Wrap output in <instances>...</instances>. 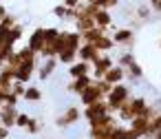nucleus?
I'll list each match as a JSON object with an SVG mask.
<instances>
[{
    "mask_svg": "<svg viewBox=\"0 0 161 139\" xmlns=\"http://www.w3.org/2000/svg\"><path fill=\"white\" fill-rule=\"evenodd\" d=\"M99 99H104V95H102V91L97 88V84H95V80H93V84H91L88 88H84V93L80 95V104H82V106H88V104H95V102H99Z\"/></svg>",
    "mask_w": 161,
    "mask_h": 139,
    "instance_id": "nucleus-15",
    "label": "nucleus"
},
{
    "mask_svg": "<svg viewBox=\"0 0 161 139\" xmlns=\"http://www.w3.org/2000/svg\"><path fill=\"white\" fill-rule=\"evenodd\" d=\"M3 36L7 38V42H9V44H14V47H16V44L25 38V25H20V22H18V25H16L9 33H3Z\"/></svg>",
    "mask_w": 161,
    "mask_h": 139,
    "instance_id": "nucleus-24",
    "label": "nucleus"
},
{
    "mask_svg": "<svg viewBox=\"0 0 161 139\" xmlns=\"http://www.w3.org/2000/svg\"><path fill=\"white\" fill-rule=\"evenodd\" d=\"M58 58H47V60H42L40 64H38V69H36V75L42 80V82H47V80H51L53 77V73H55V69H58Z\"/></svg>",
    "mask_w": 161,
    "mask_h": 139,
    "instance_id": "nucleus-8",
    "label": "nucleus"
},
{
    "mask_svg": "<svg viewBox=\"0 0 161 139\" xmlns=\"http://www.w3.org/2000/svg\"><path fill=\"white\" fill-rule=\"evenodd\" d=\"M95 84H97V88L102 91V95H104V99H106V95L113 91V84H110V82H106V80H95Z\"/></svg>",
    "mask_w": 161,
    "mask_h": 139,
    "instance_id": "nucleus-30",
    "label": "nucleus"
},
{
    "mask_svg": "<svg viewBox=\"0 0 161 139\" xmlns=\"http://www.w3.org/2000/svg\"><path fill=\"white\" fill-rule=\"evenodd\" d=\"M159 49H161V38H159Z\"/></svg>",
    "mask_w": 161,
    "mask_h": 139,
    "instance_id": "nucleus-36",
    "label": "nucleus"
},
{
    "mask_svg": "<svg viewBox=\"0 0 161 139\" xmlns=\"http://www.w3.org/2000/svg\"><path fill=\"white\" fill-rule=\"evenodd\" d=\"M128 126L141 137V139H146V135H148V128H150V119L148 117H132L130 121H128Z\"/></svg>",
    "mask_w": 161,
    "mask_h": 139,
    "instance_id": "nucleus-17",
    "label": "nucleus"
},
{
    "mask_svg": "<svg viewBox=\"0 0 161 139\" xmlns=\"http://www.w3.org/2000/svg\"><path fill=\"white\" fill-rule=\"evenodd\" d=\"M9 137H11V128H7V126L0 124V139H9Z\"/></svg>",
    "mask_w": 161,
    "mask_h": 139,
    "instance_id": "nucleus-34",
    "label": "nucleus"
},
{
    "mask_svg": "<svg viewBox=\"0 0 161 139\" xmlns=\"http://www.w3.org/2000/svg\"><path fill=\"white\" fill-rule=\"evenodd\" d=\"M102 80H106V82H110V84L115 86V84H119V82H126V73H124V69H121L119 64H113V66L106 71V75H104Z\"/></svg>",
    "mask_w": 161,
    "mask_h": 139,
    "instance_id": "nucleus-18",
    "label": "nucleus"
},
{
    "mask_svg": "<svg viewBox=\"0 0 161 139\" xmlns=\"http://www.w3.org/2000/svg\"><path fill=\"white\" fill-rule=\"evenodd\" d=\"M80 119H82V108L77 104H71V106H66L62 110V115H58L55 126L58 128H71V126L80 124Z\"/></svg>",
    "mask_w": 161,
    "mask_h": 139,
    "instance_id": "nucleus-4",
    "label": "nucleus"
},
{
    "mask_svg": "<svg viewBox=\"0 0 161 139\" xmlns=\"http://www.w3.org/2000/svg\"><path fill=\"white\" fill-rule=\"evenodd\" d=\"M18 113H20L18 106H7V104H3V106H0V124L7 126V128H16Z\"/></svg>",
    "mask_w": 161,
    "mask_h": 139,
    "instance_id": "nucleus-10",
    "label": "nucleus"
},
{
    "mask_svg": "<svg viewBox=\"0 0 161 139\" xmlns=\"http://www.w3.org/2000/svg\"><path fill=\"white\" fill-rule=\"evenodd\" d=\"M124 73H126V80L130 82V86L139 84V82L143 80V75H146V71H143V66L137 62V58H135L130 64H126V66H124Z\"/></svg>",
    "mask_w": 161,
    "mask_h": 139,
    "instance_id": "nucleus-9",
    "label": "nucleus"
},
{
    "mask_svg": "<svg viewBox=\"0 0 161 139\" xmlns=\"http://www.w3.org/2000/svg\"><path fill=\"white\" fill-rule=\"evenodd\" d=\"M99 55H102V51H97L95 44H91V42H82V47L77 49V60L88 62V64H93Z\"/></svg>",
    "mask_w": 161,
    "mask_h": 139,
    "instance_id": "nucleus-12",
    "label": "nucleus"
},
{
    "mask_svg": "<svg viewBox=\"0 0 161 139\" xmlns=\"http://www.w3.org/2000/svg\"><path fill=\"white\" fill-rule=\"evenodd\" d=\"M152 16H154V11H152V7H150L148 3H141V5H137V7H135V18H137L141 25L150 22V20H152Z\"/></svg>",
    "mask_w": 161,
    "mask_h": 139,
    "instance_id": "nucleus-19",
    "label": "nucleus"
},
{
    "mask_svg": "<svg viewBox=\"0 0 161 139\" xmlns=\"http://www.w3.org/2000/svg\"><path fill=\"white\" fill-rule=\"evenodd\" d=\"M42 130H44V124H42V119H38V117H31L29 126L25 128V132H27V135H31V137H38Z\"/></svg>",
    "mask_w": 161,
    "mask_h": 139,
    "instance_id": "nucleus-26",
    "label": "nucleus"
},
{
    "mask_svg": "<svg viewBox=\"0 0 161 139\" xmlns=\"http://www.w3.org/2000/svg\"><path fill=\"white\" fill-rule=\"evenodd\" d=\"M40 60H31V62H22L18 69H16V80L22 82V84H29L36 75V69H38Z\"/></svg>",
    "mask_w": 161,
    "mask_h": 139,
    "instance_id": "nucleus-7",
    "label": "nucleus"
},
{
    "mask_svg": "<svg viewBox=\"0 0 161 139\" xmlns=\"http://www.w3.org/2000/svg\"><path fill=\"white\" fill-rule=\"evenodd\" d=\"M115 47H121L124 51H132L135 44H137V31H132L130 27H119L110 33Z\"/></svg>",
    "mask_w": 161,
    "mask_h": 139,
    "instance_id": "nucleus-3",
    "label": "nucleus"
},
{
    "mask_svg": "<svg viewBox=\"0 0 161 139\" xmlns=\"http://www.w3.org/2000/svg\"><path fill=\"white\" fill-rule=\"evenodd\" d=\"M95 3L99 5V9H106V11H113L119 7V0H95Z\"/></svg>",
    "mask_w": 161,
    "mask_h": 139,
    "instance_id": "nucleus-29",
    "label": "nucleus"
},
{
    "mask_svg": "<svg viewBox=\"0 0 161 139\" xmlns=\"http://www.w3.org/2000/svg\"><path fill=\"white\" fill-rule=\"evenodd\" d=\"M51 14H53L58 20H71V22L75 20V9H69V7H64L62 3L55 5V7L51 9Z\"/></svg>",
    "mask_w": 161,
    "mask_h": 139,
    "instance_id": "nucleus-20",
    "label": "nucleus"
},
{
    "mask_svg": "<svg viewBox=\"0 0 161 139\" xmlns=\"http://www.w3.org/2000/svg\"><path fill=\"white\" fill-rule=\"evenodd\" d=\"M27 86H29V84H22V82H18V80H16V82H14V86H11V93H16V95L22 99V95H25V88H27Z\"/></svg>",
    "mask_w": 161,
    "mask_h": 139,
    "instance_id": "nucleus-31",
    "label": "nucleus"
},
{
    "mask_svg": "<svg viewBox=\"0 0 161 139\" xmlns=\"http://www.w3.org/2000/svg\"><path fill=\"white\" fill-rule=\"evenodd\" d=\"M42 97H44L42 88H40V86H31V84L25 88V95H22V99H25V102H31V104L42 102Z\"/></svg>",
    "mask_w": 161,
    "mask_h": 139,
    "instance_id": "nucleus-22",
    "label": "nucleus"
},
{
    "mask_svg": "<svg viewBox=\"0 0 161 139\" xmlns=\"http://www.w3.org/2000/svg\"><path fill=\"white\" fill-rule=\"evenodd\" d=\"M86 3H95V0H86Z\"/></svg>",
    "mask_w": 161,
    "mask_h": 139,
    "instance_id": "nucleus-37",
    "label": "nucleus"
},
{
    "mask_svg": "<svg viewBox=\"0 0 161 139\" xmlns=\"http://www.w3.org/2000/svg\"><path fill=\"white\" fill-rule=\"evenodd\" d=\"M119 124H121V121H119L113 113L102 115V117H97L95 121L88 124V135H91V139H95V137H110Z\"/></svg>",
    "mask_w": 161,
    "mask_h": 139,
    "instance_id": "nucleus-1",
    "label": "nucleus"
},
{
    "mask_svg": "<svg viewBox=\"0 0 161 139\" xmlns=\"http://www.w3.org/2000/svg\"><path fill=\"white\" fill-rule=\"evenodd\" d=\"M16 25H18V18H16L14 14H7L3 20H0V36H3V33H9Z\"/></svg>",
    "mask_w": 161,
    "mask_h": 139,
    "instance_id": "nucleus-27",
    "label": "nucleus"
},
{
    "mask_svg": "<svg viewBox=\"0 0 161 139\" xmlns=\"http://www.w3.org/2000/svg\"><path fill=\"white\" fill-rule=\"evenodd\" d=\"M27 47H29L33 53L40 55V51H42V47H44V27H36V29L27 36Z\"/></svg>",
    "mask_w": 161,
    "mask_h": 139,
    "instance_id": "nucleus-11",
    "label": "nucleus"
},
{
    "mask_svg": "<svg viewBox=\"0 0 161 139\" xmlns=\"http://www.w3.org/2000/svg\"><path fill=\"white\" fill-rule=\"evenodd\" d=\"M75 60H77V51H75V49H62V51L58 53V62L64 64V66L73 64Z\"/></svg>",
    "mask_w": 161,
    "mask_h": 139,
    "instance_id": "nucleus-25",
    "label": "nucleus"
},
{
    "mask_svg": "<svg viewBox=\"0 0 161 139\" xmlns=\"http://www.w3.org/2000/svg\"><path fill=\"white\" fill-rule=\"evenodd\" d=\"M66 73H69L71 80H75V77H84V75H91V64H88V62H82V60H75L73 64L66 66Z\"/></svg>",
    "mask_w": 161,
    "mask_h": 139,
    "instance_id": "nucleus-16",
    "label": "nucleus"
},
{
    "mask_svg": "<svg viewBox=\"0 0 161 139\" xmlns=\"http://www.w3.org/2000/svg\"><path fill=\"white\" fill-rule=\"evenodd\" d=\"M110 110H108V104H106V99H99V102H95V104H88V106H84L82 108V117L91 124V121H95L97 117H102V115H108Z\"/></svg>",
    "mask_w": 161,
    "mask_h": 139,
    "instance_id": "nucleus-6",
    "label": "nucleus"
},
{
    "mask_svg": "<svg viewBox=\"0 0 161 139\" xmlns=\"http://www.w3.org/2000/svg\"><path fill=\"white\" fill-rule=\"evenodd\" d=\"M91 84H93V77H91V75H84V77H75V80H71V82L66 84V91H69L71 95L80 97V95L84 93V88H88Z\"/></svg>",
    "mask_w": 161,
    "mask_h": 139,
    "instance_id": "nucleus-13",
    "label": "nucleus"
},
{
    "mask_svg": "<svg viewBox=\"0 0 161 139\" xmlns=\"http://www.w3.org/2000/svg\"><path fill=\"white\" fill-rule=\"evenodd\" d=\"M60 36V33H58ZM58 38L55 40H44V47H42V51H40V58L42 60H47V58H58Z\"/></svg>",
    "mask_w": 161,
    "mask_h": 139,
    "instance_id": "nucleus-23",
    "label": "nucleus"
},
{
    "mask_svg": "<svg viewBox=\"0 0 161 139\" xmlns=\"http://www.w3.org/2000/svg\"><path fill=\"white\" fill-rule=\"evenodd\" d=\"M80 3H82V0H62V5H64V7H69V9H75Z\"/></svg>",
    "mask_w": 161,
    "mask_h": 139,
    "instance_id": "nucleus-35",
    "label": "nucleus"
},
{
    "mask_svg": "<svg viewBox=\"0 0 161 139\" xmlns=\"http://www.w3.org/2000/svg\"><path fill=\"white\" fill-rule=\"evenodd\" d=\"M95 49L97 51H102V53H110L113 49H115V42H113V38H110V33H104V36H99L95 42Z\"/></svg>",
    "mask_w": 161,
    "mask_h": 139,
    "instance_id": "nucleus-21",
    "label": "nucleus"
},
{
    "mask_svg": "<svg viewBox=\"0 0 161 139\" xmlns=\"http://www.w3.org/2000/svg\"><path fill=\"white\" fill-rule=\"evenodd\" d=\"M29 121H31V115H27V113H18V119H16V128H20V130H25L27 126H29Z\"/></svg>",
    "mask_w": 161,
    "mask_h": 139,
    "instance_id": "nucleus-28",
    "label": "nucleus"
},
{
    "mask_svg": "<svg viewBox=\"0 0 161 139\" xmlns=\"http://www.w3.org/2000/svg\"><path fill=\"white\" fill-rule=\"evenodd\" d=\"M126 3H130V0H126Z\"/></svg>",
    "mask_w": 161,
    "mask_h": 139,
    "instance_id": "nucleus-38",
    "label": "nucleus"
},
{
    "mask_svg": "<svg viewBox=\"0 0 161 139\" xmlns=\"http://www.w3.org/2000/svg\"><path fill=\"white\" fill-rule=\"evenodd\" d=\"M93 20H95V27H99V29H106V31H115L117 27H115V18H113V14L110 11H106V9H99L95 16H93Z\"/></svg>",
    "mask_w": 161,
    "mask_h": 139,
    "instance_id": "nucleus-14",
    "label": "nucleus"
},
{
    "mask_svg": "<svg viewBox=\"0 0 161 139\" xmlns=\"http://www.w3.org/2000/svg\"><path fill=\"white\" fill-rule=\"evenodd\" d=\"M130 88H132L130 84L119 82V84H115V86H113V91L106 95V104H108V110H110L113 115L121 108V104H124L126 99H130V95H132V91H130Z\"/></svg>",
    "mask_w": 161,
    "mask_h": 139,
    "instance_id": "nucleus-2",
    "label": "nucleus"
},
{
    "mask_svg": "<svg viewBox=\"0 0 161 139\" xmlns=\"http://www.w3.org/2000/svg\"><path fill=\"white\" fill-rule=\"evenodd\" d=\"M121 139H141V137H139L130 126H126V128H124V137H121Z\"/></svg>",
    "mask_w": 161,
    "mask_h": 139,
    "instance_id": "nucleus-33",
    "label": "nucleus"
},
{
    "mask_svg": "<svg viewBox=\"0 0 161 139\" xmlns=\"http://www.w3.org/2000/svg\"><path fill=\"white\" fill-rule=\"evenodd\" d=\"M113 64H115V58H113L110 53H102V55L91 64V77H93V80H102V77L106 75V71H108Z\"/></svg>",
    "mask_w": 161,
    "mask_h": 139,
    "instance_id": "nucleus-5",
    "label": "nucleus"
},
{
    "mask_svg": "<svg viewBox=\"0 0 161 139\" xmlns=\"http://www.w3.org/2000/svg\"><path fill=\"white\" fill-rule=\"evenodd\" d=\"M3 104H7V106H18V104H20V97H18L16 93L7 91V97H5V102H3Z\"/></svg>",
    "mask_w": 161,
    "mask_h": 139,
    "instance_id": "nucleus-32",
    "label": "nucleus"
}]
</instances>
